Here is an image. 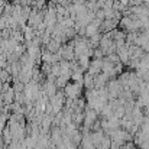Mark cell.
Instances as JSON below:
<instances>
[{
	"instance_id": "6da1fadb",
	"label": "cell",
	"mask_w": 149,
	"mask_h": 149,
	"mask_svg": "<svg viewBox=\"0 0 149 149\" xmlns=\"http://www.w3.org/2000/svg\"><path fill=\"white\" fill-rule=\"evenodd\" d=\"M65 96L68 97V99H75L77 96H80V93H81V86H80V83H68L67 86H65Z\"/></svg>"
}]
</instances>
